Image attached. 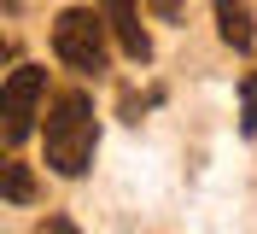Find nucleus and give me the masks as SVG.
Segmentation results:
<instances>
[{"mask_svg":"<svg viewBox=\"0 0 257 234\" xmlns=\"http://www.w3.org/2000/svg\"><path fill=\"white\" fill-rule=\"evenodd\" d=\"M41 88H47V76L35 70V64H18L12 76H6V88H0V117H6V146H18V140L35 129V106H41Z\"/></svg>","mask_w":257,"mask_h":234,"instance_id":"7ed1b4c3","label":"nucleus"},{"mask_svg":"<svg viewBox=\"0 0 257 234\" xmlns=\"http://www.w3.org/2000/svg\"><path fill=\"white\" fill-rule=\"evenodd\" d=\"M35 234H82V228H76V222H70V217H59V211H53V217L41 222V228H35Z\"/></svg>","mask_w":257,"mask_h":234,"instance_id":"6e6552de","label":"nucleus"},{"mask_svg":"<svg viewBox=\"0 0 257 234\" xmlns=\"http://www.w3.org/2000/svg\"><path fill=\"white\" fill-rule=\"evenodd\" d=\"M99 12H105V24H111V41L123 47L135 64L152 59V35H146L141 12H135V0H99Z\"/></svg>","mask_w":257,"mask_h":234,"instance_id":"20e7f679","label":"nucleus"},{"mask_svg":"<svg viewBox=\"0 0 257 234\" xmlns=\"http://www.w3.org/2000/svg\"><path fill=\"white\" fill-rule=\"evenodd\" d=\"M0 193H6L12 205H30L35 199V176H30L24 158H6V164H0Z\"/></svg>","mask_w":257,"mask_h":234,"instance_id":"423d86ee","label":"nucleus"},{"mask_svg":"<svg viewBox=\"0 0 257 234\" xmlns=\"http://www.w3.org/2000/svg\"><path fill=\"white\" fill-rule=\"evenodd\" d=\"M94 146H99V123H94V100L82 88H64L53 94L47 106V123H41V152H47V170L59 176H88L94 164Z\"/></svg>","mask_w":257,"mask_h":234,"instance_id":"f257e3e1","label":"nucleus"},{"mask_svg":"<svg viewBox=\"0 0 257 234\" xmlns=\"http://www.w3.org/2000/svg\"><path fill=\"white\" fill-rule=\"evenodd\" d=\"M105 35H111L105 12H88V6H64L53 18V53H59V64H70L82 76H99L105 70V53H111Z\"/></svg>","mask_w":257,"mask_h":234,"instance_id":"f03ea898","label":"nucleus"},{"mask_svg":"<svg viewBox=\"0 0 257 234\" xmlns=\"http://www.w3.org/2000/svg\"><path fill=\"white\" fill-rule=\"evenodd\" d=\"M240 135H257V70L240 82Z\"/></svg>","mask_w":257,"mask_h":234,"instance_id":"0eeeda50","label":"nucleus"},{"mask_svg":"<svg viewBox=\"0 0 257 234\" xmlns=\"http://www.w3.org/2000/svg\"><path fill=\"white\" fill-rule=\"evenodd\" d=\"M210 12H216V35H222L234 53H251V41H257L251 0H210Z\"/></svg>","mask_w":257,"mask_h":234,"instance_id":"39448f33","label":"nucleus"},{"mask_svg":"<svg viewBox=\"0 0 257 234\" xmlns=\"http://www.w3.org/2000/svg\"><path fill=\"white\" fill-rule=\"evenodd\" d=\"M152 12H158V18H170V24H176V18H181V0H152Z\"/></svg>","mask_w":257,"mask_h":234,"instance_id":"1a4fd4ad","label":"nucleus"}]
</instances>
